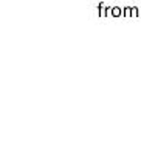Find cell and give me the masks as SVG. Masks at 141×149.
<instances>
[{"label":"cell","mask_w":141,"mask_h":149,"mask_svg":"<svg viewBox=\"0 0 141 149\" xmlns=\"http://www.w3.org/2000/svg\"><path fill=\"white\" fill-rule=\"evenodd\" d=\"M98 14H99V17H106V16H112V6H106L104 2H99L98 5Z\"/></svg>","instance_id":"1"},{"label":"cell","mask_w":141,"mask_h":149,"mask_svg":"<svg viewBox=\"0 0 141 149\" xmlns=\"http://www.w3.org/2000/svg\"><path fill=\"white\" fill-rule=\"evenodd\" d=\"M123 8H119V6H112V16L113 17H121L123 16Z\"/></svg>","instance_id":"2"},{"label":"cell","mask_w":141,"mask_h":149,"mask_svg":"<svg viewBox=\"0 0 141 149\" xmlns=\"http://www.w3.org/2000/svg\"><path fill=\"white\" fill-rule=\"evenodd\" d=\"M123 13H124V16H126V17L132 16V6H124V9H123Z\"/></svg>","instance_id":"3"},{"label":"cell","mask_w":141,"mask_h":149,"mask_svg":"<svg viewBox=\"0 0 141 149\" xmlns=\"http://www.w3.org/2000/svg\"><path fill=\"white\" fill-rule=\"evenodd\" d=\"M132 16H133V17H138V16H140V9H138V6H132Z\"/></svg>","instance_id":"4"}]
</instances>
